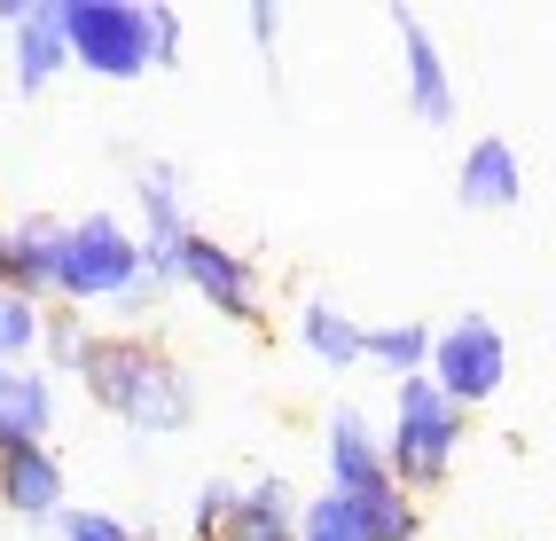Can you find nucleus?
Wrapping results in <instances>:
<instances>
[{
    "instance_id": "obj_1",
    "label": "nucleus",
    "mask_w": 556,
    "mask_h": 541,
    "mask_svg": "<svg viewBox=\"0 0 556 541\" xmlns=\"http://www.w3.org/2000/svg\"><path fill=\"white\" fill-rule=\"evenodd\" d=\"M79 385L102 416H118L141 440H173V431L197 424V377L165 338L150 330H94L87 361H79Z\"/></svg>"
},
{
    "instance_id": "obj_2",
    "label": "nucleus",
    "mask_w": 556,
    "mask_h": 541,
    "mask_svg": "<svg viewBox=\"0 0 556 541\" xmlns=\"http://www.w3.org/2000/svg\"><path fill=\"white\" fill-rule=\"evenodd\" d=\"M463 440H470V416L431 377H400L392 385V424L377 431V448H384V471H392V487L407 502H424L431 487H447Z\"/></svg>"
},
{
    "instance_id": "obj_3",
    "label": "nucleus",
    "mask_w": 556,
    "mask_h": 541,
    "mask_svg": "<svg viewBox=\"0 0 556 541\" xmlns=\"http://www.w3.org/2000/svg\"><path fill=\"white\" fill-rule=\"evenodd\" d=\"M141 275H150V267H141V243H134V228L118 221V212H79V221H63V243H55V291H48V306H71V314L118 306Z\"/></svg>"
},
{
    "instance_id": "obj_4",
    "label": "nucleus",
    "mask_w": 556,
    "mask_h": 541,
    "mask_svg": "<svg viewBox=\"0 0 556 541\" xmlns=\"http://www.w3.org/2000/svg\"><path fill=\"white\" fill-rule=\"evenodd\" d=\"M63 63L94 71V79H141L150 71V32H141V0H55Z\"/></svg>"
},
{
    "instance_id": "obj_5",
    "label": "nucleus",
    "mask_w": 556,
    "mask_h": 541,
    "mask_svg": "<svg viewBox=\"0 0 556 541\" xmlns=\"http://www.w3.org/2000/svg\"><path fill=\"white\" fill-rule=\"evenodd\" d=\"M165 282H180L189 299H204L219 322H243V330H258V322H267V282H258V267L243 260L236 243L204 236V228H189V236L173 243Z\"/></svg>"
},
{
    "instance_id": "obj_6",
    "label": "nucleus",
    "mask_w": 556,
    "mask_h": 541,
    "mask_svg": "<svg viewBox=\"0 0 556 541\" xmlns=\"http://www.w3.org/2000/svg\"><path fill=\"white\" fill-rule=\"evenodd\" d=\"M424 377L447 392L463 416H470V408H486L494 392L509 385V338H502V322H494V314H455L447 330H431Z\"/></svg>"
},
{
    "instance_id": "obj_7",
    "label": "nucleus",
    "mask_w": 556,
    "mask_h": 541,
    "mask_svg": "<svg viewBox=\"0 0 556 541\" xmlns=\"http://www.w3.org/2000/svg\"><path fill=\"white\" fill-rule=\"evenodd\" d=\"M189 236V173L173 158H141L134 165V243H141V267L165 282L173 243Z\"/></svg>"
},
{
    "instance_id": "obj_8",
    "label": "nucleus",
    "mask_w": 556,
    "mask_h": 541,
    "mask_svg": "<svg viewBox=\"0 0 556 541\" xmlns=\"http://www.w3.org/2000/svg\"><path fill=\"white\" fill-rule=\"evenodd\" d=\"M321 463H329V487H321V494H338V502H368V494L392 487L368 408H329V424H321Z\"/></svg>"
},
{
    "instance_id": "obj_9",
    "label": "nucleus",
    "mask_w": 556,
    "mask_h": 541,
    "mask_svg": "<svg viewBox=\"0 0 556 541\" xmlns=\"http://www.w3.org/2000/svg\"><path fill=\"white\" fill-rule=\"evenodd\" d=\"M392 32H400V87H407V111L424 126H455V71H447V48L431 40V24L416 9H392Z\"/></svg>"
},
{
    "instance_id": "obj_10",
    "label": "nucleus",
    "mask_w": 556,
    "mask_h": 541,
    "mask_svg": "<svg viewBox=\"0 0 556 541\" xmlns=\"http://www.w3.org/2000/svg\"><path fill=\"white\" fill-rule=\"evenodd\" d=\"M63 32H55V0H24V16L0 32V79L16 95H48L63 79Z\"/></svg>"
},
{
    "instance_id": "obj_11",
    "label": "nucleus",
    "mask_w": 556,
    "mask_h": 541,
    "mask_svg": "<svg viewBox=\"0 0 556 541\" xmlns=\"http://www.w3.org/2000/svg\"><path fill=\"white\" fill-rule=\"evenodd\" d=\"M71 502V471L55 448H9L0 455V511L24 526H55Z\"/></svg>"
},
{
    "instance_id": "obj_12",
    "label": "nucleus",
    "mask_w": 556,
    "mask_h": 541,
    "mask_svg": "<svg viewBox=\"0 0 556 541\" xmlns=\"http://www.w3.org/2000/svg\"><path fill=\"white\" fill-rule=\"evenodd\" d=\"M55 243H63V221H48V212L0 228V291L48 306V291H55Z\"/></svg>"
},
{
    "instance_id": "obj_13",
    "label": "nucleus",
    "mask_w": 556,
    "mask_h": 541,
    "mask_svg": "<svg viewBox=\"0 0 556 541\" xmlns=\"http://www.w3.org/2000/svg\"><path fill=\"white\" fill-rule=\"evenodd\" d=\"M63 392L48 369H0V455L9 448H48L55 440Z\"/></svg>"
},
{
    "instance_id": "obj_14",
    "label": "nucleus",
    "mask_w": 556,
    "mask_h": 541,
    "mask_svg": "<svg viewBox=\"0 0 556 541\" xmlns=\"http://www.w3.org/2000/svg\"><path fill=\"white\" fill-rule=\"evenodd\" d=\"M455 197H463V212H509L526 197V158H517L502 134H478L463 150V165H455Z\"/></svg>"
},
{
    "instance_id": "obj_15",
    "label": "nucleus",
    "mask_w": 556,
    "mask_h": 541,
    "mask_svg": "<svg viewBox=\"0 0 556 541\" xmlns=\"http://www.w3.org/2000/svg\"><path fill=\"white\" fill-rule=\"evenodd\" d=\"M361 330L368 322H353L338 299H306L299 314H290V338H299V353L314 361V369H361Z\"/></svg>"
},
{
    "instance_id": "obj_16",
    "label": "nucleus",
    "mask_w": 556,
    "mask_h": 541,
    "mask_svg": "<svg viewBox=\"0 0 556 541\" xmlns=\"http://www.w3.org/2000/svg\"><path fill=\"white\" fill-rule=\"evenodd\" d=\"M228 541H299V487H290V479H251V487H236Z\"/></svg>"
},
{
    "instance_id": "obj_17",
    "label": "nucleus",
    "mask_w": 556,
    "mask_h": 541,
    "mask_svg": "<svg viewBox=\"0 0 556 541\" xmlns=\"http://www.w3.org/2000/svg\"><path fill=\"white\" fill-rule=\"evenodd\" d=\"M424 353H431L424 322H377V330H361V361H377L392 385L400 377H424Z\"/></svg>"
},
{
    "instance_id": "obj_18",
    "label": "nucleus",
    "mask_w": 556,
    "mask_h": 541,
    "mask_svg": "<svg viewBox=\"0 0 556 541\" xmlns=\"http://www.w3.org/2000/svg\"><path fill=\"white\" fill-rule=\"evenodd\" d=\"M40 322H48V306L0 291V369H40Z\"/></svg>"
},
{
    "instance_id": "obj_19",
    "label": "nucleus",
    "mask_w": 556,
    "mask_h": 541,
    "mask_svg": "<svg viewBox=\"0 0 556 541\" xmlns=\"http://www.w3.org/2000/svg\"><path fill=\"white\" fill-rule=\"evenodd\" d=\"M87 345H94V330H87V314H71V306H55V314L40 322V369H48V377H79V361H87Z\"/></svg>"
},
{
    "instance_id": "obj_20",
    "label": "nucleus",
    "mask_w": 556,
    "mask_h": 541,
    "mask_svg": "<svg viewBox=\"0 0 556 541\" xmlns=\"http://www.w3.org/2000/svg\"><path fill=\"white\" fill-rule=\"evenodd\" d=\"M299 541H368V526H361L353 502L314 494V502H299Z\"/></svg>"
},
{
    "instance_id": "obj_21",
    "label": "nucleus",
    "mask_w": 556,
    "mask_h": 541,
    "mask_svg": "<svg viewBox=\"0 0 556 541\" xmlns=\"http://www.w3.org/2000/svg\"><path fill=\"white\" fill-rule=\"evenodd\" d=\"M55 541H141V526H126L118 511H94V502H63Z\"/></svg>"
},
{
    "instance_id": "obj_22",
    "label": "nucleus",
    "mask_w": 556,
    "mask_h": 541,
    "mask_svg": "<svg viewBox=\"0 0 556 541\" xmlns=\"http://www.w3.org/2000/svg\"><path fill=\"white\" fill-rule=\"evenodd\" d=\"M228 518H236V479H204L189 502V541H228Z\"/></svg>"
},
{
    "instance_id": "obj_23",
    "label": "nucleus",
    "mask_w": 556,
    "mask_h": 541,
    "mask_svg": "<svg viewBox=\"0 0 556 541\" xmlns=\"http://www.w3.org/2000/svg\"><path fill=\"white\" fill-rule=\"evenodd\" d=\"M141 32H150V71H180V16L141 0Z\"/></svg>"
},
{
    "instance_id": "obj_24",
    "label": "nucleus",
    "mask_w": 556,
    "mask_h": 541,
    "mask_svg": "<svg viewBox=\"0 0 556 541\" xmlns=\"http://www.w3.org/2000/svg\"><path fill=\"white\" fill-rule=\"evenodd\" d=\"M243 24H251V40H258V48H275V40H282V9H275V0H251Z\"/></svg>"
}]
</instances>
